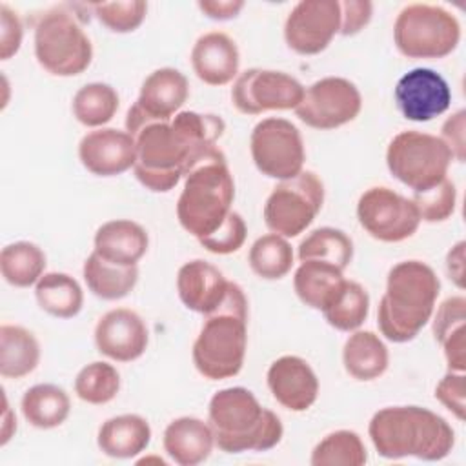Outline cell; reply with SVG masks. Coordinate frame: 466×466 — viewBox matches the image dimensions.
Listing matches in <instances>:
<instances>
[{
	"label": "cell",
	"instance_id": "6da1fadb",
	"mask_svg": "<svg viewBox=\"0 0 466 466\" xmlns=\"http://www.w3.org/2000/svg\"><path fill=\"white\" fill-rule=\"evenodd\" d=\"M226 124L213 113L178 111L171 120L147 122L135 129L138 182L153 193L171 191L189 164L224 135Z\"/></svg>",
	"mask_w": 466,
	"mask_h": 466
},
{
	"label": "cell",
	"instance_id": "7a4b0ae2",
	"mask_svg": "<svg viewBox=\"0 0 466 466\" xmlns=\"http://www.w3.org/2000/svg\"><path fill=\"white\" fill-rule=\"evenodd\" d=\"M377 453L384 459L417 457L441 461L455 444V431L446 419L420 406H388L368 426Z\"/></svg>",
	"mask_w": 466,
	"mask_h": 466
},
{
	"label": "cell",
	"instance_id": "3957f363",
	"mask_svg": "<svg viewBox=\"0 0 466 466\" xmlns=\"http://www.w3.org/2000/svg\"><path fill=\"white\" fill-rule=\"evenodd\" d=\"M441 282L435 271L420 260L395 264L379 302L377 322L391 342L413 340L433 315Z\"/></svg>",
	"mask_w": 466,
	"mask_h": 466
},
{
	"label": "cell",
	"instance_id": "277c9868",
	"mask_svg": "<svg viewBox=\"0 0 466 466\" xmlns=\"http://www.w3.org/2000/svg\"><path fill=\"white\" fill-rule=\"evenodd\" d=\"M235 182L226 155L211 146L193 158L177 202V218L193 237L211 235L233 211Z\"/></svg>",
	"mask_w": 466,
	"mask_h": 466
},
{
	"label": "cell",
	"instance_id": "5b68a950",
	"mask_svg": "<svg viewBox=\"0 0 466 466\" xmlns=\"http://www.w3.org/2000/svg\"><path fill=\"white\" fill-rule=\"evenodd\" d=\"M208 417L215 444L226 453L268 451L284 433L280 419L242 386L217 391L209 400Z\"/></svg>",
	"mask_w": 466,
	"mask_h": 466
},
{
	"label": "cell",
	"instance_id": "8992f818",
	"mask_svg": "<svg viewBox=\"0 0 466 466\" xmlns=\"http://www.w3.org/2000/svg\"><path fill=\"white\" fill-rule=\"evenodd\" d=\"M248 346V299L229 280L220 306L206 315L193 344V364L209 380L235 377L244 364Z\"/></svg>",
	"mask_w": 466,
	"mask_h": 466
},
{
	"label": "cell",
	"instance_id": "52a82bcc",
	"mask_svg": "<svg viewBox=\"0 0 466 466\" xmlns=\"http://www.w3.org/2000/svg\"><path fill=\"white\" fill-rule=\"evenodd\" d=\"M35 56L55 76H75L89 67L93 46L76 15L53 7L35 25Z\"/></svg>",
	"mask_w": 466,
	"mask_h": 466
},
{
	"label": "cell",
	"instance_id": "ba28073f",
	"mask_svg": "<svg viewBox=\"0 0 466 466\" xmlns=\"http://www.w3.org/2000/svg\"><path fill=\"white\" fill-rule=\"evenodd\" d=\"M393 40L408 58H444L459 46L461 24L448 9L417 2L397 15Z\"/></svg>",
	"mask_w": 466,
	"mask_h": 466
},
{
	"label": "cell",
	"instance_id": "9c48e42d",
	"mask_svg": "<svg viewBox=\"0 0 466 466\" xmlns=\"http://www.w3.org/2000/svg\"><path fill=\"white\" fill-rule=\"evenodd\" d=\"M453 160L441 137L408 129L391 138L386 149L390 173L413 191H424L446 178Z\"/></svg>",
	"mask_w": 466,
	"mask_h": 466
},
{
	"label": "cell",
	"instance_id": "30bf717a",
	"mask_svg": "<svg viewBox=\"0 0 466 466\" xmlns=\"http://www.w3.org/2000/svg\"><path fill=\"white\" fill-rule=\"evenodd\" d=\"M324 204V184L308 169L280 180L264 204V222L271 233L284 238L300 235L319 215Z\"/></svg>",
	"mask_w": 466,
	"mask_h": 466
},
{
	"label": "cell",
	"instance_id": "8fae6325",
	"mask_svg": "<svg viewBox=\"0 0 466 466\" xmlns=\"http://www.w3.org/2000/svg\"><path fill=\"white\" fill-rule=\"evenodd\" d=\"M249 149L257 169L269 178L288 180L304 167L302 135L286 118L271 116L260 120L251 131Z\"/></svg>",
	"mask_w": 466,
	"mask_h": 466
},
{
	"label": "cell",
	"instance_id": "7c38bea8",
	"mask_svg": "<svg viewBox=\"0 0 466 466\" xmlns=\"http://www.w3.org/2000/svg\"><path fill=\"white\" fill-rule=\"evenodd\" d=\"M360 226L380 242H402L420 224V215L411 198H406L386 186L366 189L357 204Z\"/></svg>",
	"mask_w": 466,
	"mask_h": 466
},
{
	"label": "cell",
	"instance_id": "4fadbf2b",
	"mask_svg": "<svg viewBox=\"0 0 466 466\" xmlns=\"http://www.w3.org/2000/svg\"><path fill=\"white\" fill-rule=\"evenodd\" d=\"M304 86L284 71L251 67L238 75L231 102L244 115L295 109L304 98Z\"/></svg>",
	"mask_w": 466,
	"mask_h": 466
},
{
	"label": "cell",
	"instance_id": "5bb4252c",
	"mask_svg": "<svg viewBox=\"0 0 466 466\" xmlns=\"http://www.w3.org/2000/svg\"><path fill=\"white\" fill-rule=\"evenodd\" d=\"M360 107L362 96L353 82L340 76H326L306 89L295 113L306 126L324 131L355 120Z\"/></svg>",
	"mask_w": 466,
	"mask_h": 466
},
{
	"label": "cell",
	"instance_id": "9a60e30c",
	"mask_svg": "<svg viewBox=\"0 0 466 466\" xmlns=\"http://www.w3.org/2000/svg\"><path fill=\"white\" fill-rule=\"evenodd\" d=\"M189 95L187 78L175 67H160L146 76L137 102L127 109L126 131L133 133L142 124L171 120Z\"/></svg>",
	"mask_w": 466,
	"mask_h": 466
},
{
	"label": "cell",
	"instance_id": "2e32d148",
	"mask_svg": "<svg viewBox=\"0 0 466 466\" xmlns=\"http://www.w3.org/2000/svg\"><path fill=\"white\" fill-rule=\"evenodd\" d=\"M340 31L337 0H302L295 4L284 24V38L299 55H319Z\"/></svg>",
	"mask_w": 466,
	"mask_h": 466
},
{
	"label": "cell",
	"instance_id": "e0dca14e",
	"mask_svg": "<svg viewBox=\"0 0 466 466\" xmlns=\"http://www.w3.org/2000/svg\"><path fill=\"white\" fill-rule=\"evenodd\" d=\"M400 115L413 122H428L448 111L451 89L433 69L415 67L402 75L393 91Z\"/></svg>",
	"mask_w": 466,
	"mask_h": 466
},
{
	"label": "cell",
	"instance_id": "ac0fdd59",
	"mask_svg": "<svg viewBox=\"0 0 466 466\" xmlns=\"http://www.w3.org/2000/svg\"><path fill=\"white\" fill-rule=\"evenodd\" d=\"M149 331L142 317L127 308H116L100 317L95 328L96 350L111 360L131 362L142 357Z\"/></svg>",
	"mask_w": 466,
	"mask_h": 466
},
{
	"label": "cell",
	"instance_id": "d6986e66",
	"mask_svg": "<svg viewBox=\"0 0 466 466\" xmlns=\"http://www.w3.org/2000/svg\"><path fill=\"white\" fill-rule=\"evenodd\" d=\"M82 166L98 177H115L137 162V142L127 131L100 127L82 137L78 144Z\"/></svg>",
	"mask_w": 466,
	"mask_h": 466
},
{
	"label": "cell",
	"instance_id": "ffe728a7",
	"mask_svg": "<svg viewBox=\"0 0 466 466\" xmlns=\"http://www.w3.org/2000/svg\"><path fill=\"white\" fill-rule=\"evenodd\" d=\"M268 388L282 408L306 411L317 400L319 379L304 359L282 355L268 370Z\"/></svg>",
	"mask_w": 466,
	"mask_h": 466
},
{
	"label": "cell",
	"instance_id": "44dd1931",
	"mask_svg": "<svg viewBox=\"0 0 466 466\" xmlns=\"http://www.w3.org/2000/svg\"><path fill=\"white\" fill-rule=\"evenodd\" d=\"M228 286L229 280L222 271L202 258L186 262L177 275V291L182 304L204 317L220 306Z\"/></svg>",
	"mask_w": 466,
	"mask_h": 466
},
{
	"label": "cell",
	"instance_id": "7402d4cb",
	"mask_svg": "<svg viewBox=\"0 0 466 466\" xmlns=\"http://www.w3.org/2000/svg\"><path fill=\"white\" fill-rule=\"evenodd\" d=\"M240 53L235 40L222 31H209L197 38L191 49L195 75L208 86H226L237 73Z\"/></svg>",
	"mask_w": 466,
	"mask_h": 466
},
{
	"label": "cell",
	"instance_id": "603a6c76",
	"mask_svg": "<svg viewBox=\"0 0 466 466\" xmlns=\"http://www.w3.org/2000/svg\"><path fill=\"white\" fill-rule=\"evenodd\" d=\"M149 246L147 231L126 218L109 220L95 233V253L118 266H137Z\"/></svg>",
	"mask_w": 466,
	"mask_h": 466
},
{
	"label": "cell",
	"instance_id": "cb8c5ba5",
	"mask_svg": "<svg viewBox=\"0 0 466 466\" xmlns=\"http://www.w3.org/2000/svg\"><path fill=\"white\" fill-rule=\"evenodd\" d=\"M215 446V435L209 424L197 417H178L164 431V450L180 466H197L204 462Z\"/></svg>",
	"mask_w": 466,
	"mask_h": 466
},
{
	"label": "cell",
	"instance_id": "d4e9b609",
	"mask_svg": "<svg viewBox=\"0 0 466 466\" xmlns=\"http://www.w3.org/2000/svg\"><path fill=\"white\" fill-rule=\"evenodd\" d=\"M151 441L149 422L137 413H124L102 422L96 444L107 457L131 459L142 453Z\"/></svg>",
	"mask_w": 466,
	"mask_h": 466
},
{
	"label": "cell",
	"instance_id": "484cf974",
	"mask_svg": "<svg viewBox=\"0 0 466 466\" xmlns=\"http://www.w3.org/2000/svg\"><path fill=\"white\" fill-rule=\"evenodd\" d=\"M342 269L322 260H302L293 277L297 297L313 309H324L344 282Z\"/></svg>",
	"mask_w": 466,
	"mask_h": 466
},
{
	"label": "cell",
	"instance_id": "4316f807",
	"mask_svg": "<svg viewBox=\"0 0 466 466\" xmlns=\"http://www.w3.org/2000/svg\"><path fill=\"white\" fill-rule=\"evenodd\" d=\"M40 362V344L36 337L15 324L0 328V375L5 379H22L35 371Z\"/></svg>",
	"mask_w": 466,
	"mask_h": 466
},
{
	"label": "cell",
	"instance_id": "83f0119b",
	"mask_svg": "<svg viewBox=\"0 0 466 466\" xmlns=\"http://www.w3.org/2000/svg\"><path fill=\"white\" fill-rule=\"evenodd\" d=\"M388 348L373 331H355L342 350L344 370L357 380L379 379L388 368Z\"/></svg>",
	"mask_w": 466,
	"mask_h": 466
},
{
	"label": "cell",
	"instance_id": "f1b7e54d",
	"mask_svg": "<svg viewBox=\"0 0 466 466\" xmlns=\"http://www.w3.org/2000/svg\"><path fill=\"white\" fill-rule=\"evenodd\" d=\"M82 275L95 297L102 300H118L137 286L138 268L107 262L93 251L84 262Z\"/></svg>",
	"mask_w": 466,
	"mask_h": 466
},
{
	"label": "cell",
	"instance_id": "f546056e",
	"mask_svg": "<svg viewBox=\"0 0 466 466\" xmlns=\"http://www.w3.org/2000/svg\"><path fill=\"white\" fill-rule=\"evenodd\" d=\"M20 408L24 419L31 426L38 430H51L69 417L71 400L56 384H35L24 393Z\"/></svg>",
	"mask_w": 466,
	"mask_h": 466
},
{
	"label": "cell",
	"instance_id": "4dcf8cb0",
	"mask_svg": "<svg viewBox=\"0 0 466 466\" xmlns=\"http://www.w3.org/2000/svg\"><path fill=\"white\" fill-rule=\"evenodd\" d=\"M35 297L38 306L56 317L71 319L80 313L84 304V291L80 284L67 273H44L35 284Z\"/></svg>",
	"mask_w": 466,
	"mask_h": 466
},
{
	"label": "cell",
	"instance_id": "1f68e13d",
	"mask_svg": "<svg viewBox=\"0 0 466 466\" xmlns=\"http://www.w3.org/2000/svg\"><path fill=\"white\" fill-rule=\"evenodd\" d=\"M46 269V255L33 242L7 244L0 253V271L7 284L29 288L40 280Z\"/></svg>",
	"mask_w": 466,
	"mask_h": 466
},
{
	"label": "cell",
	"instance_id": "d6a6232c",
	"mask_svg": "<svg viewBox=\"0 0 466 466\" xmlns=\"http://www.w3.org/2000/svg\"><path fill=\"white\" fill-rule=\"evenodd\" d=\"M370 313L368 291L353 280H344L340 289L322 309V315L329 326L339 331L359 329Z\"/></svg>",
	"mask_w": 466,
	"mask_h": 466
},
{
	"label": "cell",
	"instance_id": "836d02e7",
	"mask_svg": "<svg viewBox=\"0 0 466 466\" xmlns=\"http://www.w3.org/2000/svg\"><path fill=\"white\" fill-rule=\"evenodd\" d=\"M353 257V242L351 238L337 228H319L313 229L300 244H299V260H322L329 262L342 271L348 268Z\"/></svg>",
	"mask_w": 466,
	"mask_h": 466
},
{
	"label": "cell",
	"instance_id": "e575fe53",
	"mask_svg": "<svg viewBox=\"0 0 466 466\" xmlns=\"http://www.w3.org/2000/svg\"><path fill=\"white\" fill-rule=\"evenodd\" d=\"M118 93L102 82L82 86L73 96V115L86 127H100L107 124L118 111Z\"/></svg>",
	"mask_w": 466,
	"mask_h": 466
},
{
	"label": "cell",
	"instance_id": "d590c367",
	"mask_svg": "<svg viewBox=\"0 0 466 466\" xmlns=\"http://www.w3.org/2000/svg\"><path fill=\"white\" fill-rule=\"evenodd\" d=\"M249 266L260 279L279 280L286 277L293 266V248L277 233L262 235L249 249Z\"/></svg>",
	"mask_w": 466,
	"mask_h": 466
},
{
	"label": "cell",
	"instance_id": "8d00e7d4",
	"mask_svg": "<svg viewBox=\"0 0 466 466\" xmlns=\"http://www.w3.org/2000/svg\"><path fill=\"white\" fill-rule=\"evenodd\" d=\"M368 461L360 437L350 430L326 435L311 451L313 466H362Z\"/></svg>",
	"mask_w": 466,
	"mask_h": 466
},
{
	"label": "cell",
	"instance_id": "74e56055",
	"mask_svg": "<svg viewBox=\"0 0 466 466\" xmlns=\"http://www.w3.org/2000/svg\"><path fill=\"white\" fill-rule=\"evenodd\" d=\"M120 390V373L104 360L84 366L75 379V393L87 404H106L116 397Z\"/></svg>",
	"mask_w": 466,
	"mask_h": 466
},
{
	"label": "cell",
	"instance_id": "f35d334b",
	"mask_svg": "<svg viewBox=\"0 0 466 466\" xmlns=\"http://www.w3.org/2000/svg\"><path fill=\"white\" fill-rule=\"evenodd\" d=\"M411 200L415 202L420 220L424 222H442L450 218L457 204L455 184L446 177L439 184L424 191H413Z\"/></svg>",
	"mask_w": 466,
	"mask_h": 466
},
{
	"label": "cell",
	"instance_id": "ab89813d",
	"mask_svg": "<svg viewBox=\"0 0 466 466\" xmlns=\"http://www.w3.org/2000/svg\"><path fill=\"white\" fill-rule=\"evenodd\" d=\"M98 22L113 33H131L146 18L147 4L142 0L98 2L91 5Z\"/></svg>",
	"mask_w": 466,
	"mask_h": 466
},
{
	"label": "cell",
	"instance_id": "60d3db41",
	"mask_svg": "<svg viewBox=\"0 0 466 466\" xmlns=\"http://www.w3.org/2000/svg\"><path fill=\"white\" fill-rule=\"evenodd\" d=\"M246 233H248V228H246L244 218L237 211H231L226 217V220L220 224L218 229H215L211 235H208L204 238H198V242L209 253L229 255L242 248V244L246 240Z\"/></svg>",
	"mask_w": 466,
	"mask_h": 466
},
{
	"label": "cell",
	"instance_id": "b9f144b4",
	"mask_svg": "<svg viewBox=\"0 0 466 466\" xmlns=\"http://www.w3.org/2000/svg\"><path fill=\"white\" fill-rule=\"evenodd\" d=\"M435 399L450 410L459 420L466 413V380L461 371H448L435 386Z\"/></svg>",
	"mask_w": 466,
	"mask_h": 466
},
{
	"label": "cell",
	"instance_id": "7bdbcfd3",
	"mask_svg": "<svg viewBox=\"0 0 466 466\" xmlns=\"http://www.w3.org/2000/svg\"><path fill=\"white\" fill-rule=\"evenodd\" d=\"M466 326V299L457 295L446 299L435 315L433 320V337L441 344L446 337H450L459 328Z\"/></svg>",
	"mask_w": 466,
	"mask_h": 466
},
{
	"label": "cell",
	"instance_id": "ee69618b",
	"mask_svg": "<svg viewBox=\"0 0 466 466\" xmlns=\"http://www.w3.org/2000/svg\"><path fill=\"white\" fill-rule=\"evenodd\" d=\"M340 5V35L351 36L362 31L373 13V4L368 0H344L339 2Z\"/></svg>",
	"mask_w": 466,
	"mask_h": 466
},
{
	"label": "cell",
	"instance_id": "f6af8a7d",
	"mask_svg": "<svg viewBox=\"0 0 466 466\" xmlns=\"http://www.w3.org/2000/svg\"><path fill=\"white\" fill-rule=\"evenodd\" d=\"M0 58L9 60L20 49L24 29L16 13L11 11L5 4L0 5Z\"/></svg>",
	"mask_w": 466,
	"mask_h": 466
},
{
	"label": "cell",
	"instance_id": "bcb514c9",
	"mask_svg": "<svg viewBox=\"0 0 466 466\" xmlns=\"http://www.w3.org/2000/svg\"><path fill=\"white\" fill-rule=\"evenodd\" d=\"M442 142L451 151L453 158L464 162V147H466V111L459 109L442 124Z\"/></svg>",
	"mask_w": 466,
	"mask_h": 466
},
{
	"label": "cell",
	"instance_id": "7dc6e473",
	"mask_svg": "<svg viewBox=\"0 0 466 466\" xmlns=\"http://www.w3.org/2000/svg\"><path fill=\"white\" fill-rule=\"evenodd\" d=\"M244 7L242 0H204L198 2V9L211 20L235 18Z\"/></svg>",
	"mask_w": 466,
	"mask_h": 466
},
{
	"label": "cell",
	"instance_id": "c3c4849f",
	"mask_svg": "<svg viewBox=\"0 0 466 466\" xmlns=\"http://www.w3.org/2000/svg\"><path fill=\"white\" fill-rule=\"evenodd\" d=\"M446 269L457 288H464V242H457L446 257Z\"/></svg>",
	"mask_w": 466,
	"mask_h": 466
}]
</instances>
